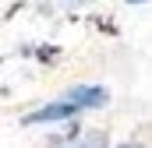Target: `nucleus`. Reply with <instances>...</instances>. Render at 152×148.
<instances>
[{
    "mask_svg": "<svg viewBox=\"0 0 152 148\" xmlns=\"http://www.w3.org/2000/svg\"><path fill=\"white\" fill-rule=\"evenodd\" d=\"M117 148H145V145H138V141H124V145H117Z\"/></svg>",
    "mask_w": 152,
    "mask_h": 148,
    "instance_id": "3",
    "label": "nucleus"
},
{
    "mask_svg": "<svg viewBox=\"0 0 152 148\" xmlns=\"http://www.w3.org/2000/svg\"><path fill=\"white\" fill-rule=\"evenodd\" d=\"M103 102H106V88H99V85H81V88H71L67 95L53 99L50 106H42V110L28 113V116H25V123L67 120V116H78L81 110H96V106H103Z\"/></svg>",
    "mask_w": 152,
    "mask_h": 148,
    "instance_id": "1",
    "label": "nucleus"
},
{
    "mask_svg": "<svg viewBox=\"0 0 152 148\" xmlns=\"http://www.w3.org/2000/svg\"><path fill=\"white\" fill-rule=\"evenodd\" d=\"M75 148H106V134H99V131H88Z\"/></svg>",
    "mask_w": 152,
    "mask_h": 148,
    "instance_id": "2",
    "label": "nucleus"
},
{
    "mask_svg": "<svg viewBox=\"0 0 152 148\" xmlns=\"http://www.w3.org/2000/svg\"><path fill=\"white\" fill-rule=\"evenodd\" d=\"M127 4H145V0H127Z\"/></svg>",
    "mask_w": 152,
    "mask_h": 148,
    "instance_id": "4",
    "label": "nucleus"
}]
</instances>
